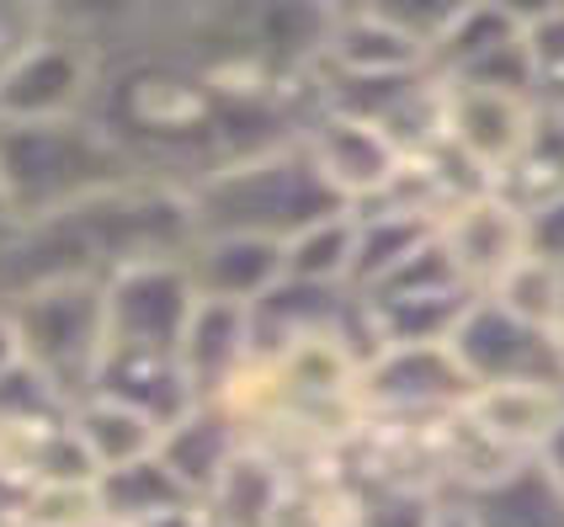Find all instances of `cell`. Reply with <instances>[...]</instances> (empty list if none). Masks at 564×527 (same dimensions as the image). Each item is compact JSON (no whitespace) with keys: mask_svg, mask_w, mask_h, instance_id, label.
<instances>
[{"mask_svg":"<svg viewBox=\"0 0 564 527\" xmlns=\"http://www.w3.org/2000/svg\"><path fill=\"white\" fill-rule=\"evenodd\" d=\"M330 6H336V11H351V6H362V0H330Z\"/></svg>","mask_w":564,"mask_h":527,"instance_id":"36","label":"cell"},{"mask_svg":"<svg viewBox=\"0 0 564 527\" xmlns=\"http://www.w3.org/2000/svg\"><path fill=\"white\" fill-rule=\"evenodd\" d=\"M437 235L453 250V261L474 293L496 288L506 267L528 256V214L496 186H479V192H464L458 203H447L437 218Z\"/></svg>","mask_w":564,"mask_h":527,"instance_id":"10","label":"cell"},{"mask_svg":"<svg viewBox=\"0 0 564 527\" xmlns=\"http://www.w3.org/2000/svg\"><path fill=\"white\" fill-rule=\"evenodd\" d=\"M496 6H501L517 28H533L538 17H554V11H564V0H496Z\"/></svg>","mask_w":564,"mask_h":527,"instance_id":"29","label":"cell"},{"mask_svg":"<svg viewBox=\"0 0 564 527\" xmlns=\"http://www.w3.org/2000/svg\"><path fill=\"white\" fill-rule=\"evenodd\" d=\"M474 6L479 0H362V11H373L378 22H389L394 32H405L410 43L426 54V64H432V54L447 43V32L458 28Z\"/></svg>","mask_w":564,"mask_h":527,"instance_id":"26","label":"cell"},{"mask_svg":"<svg viewBox=\"0 0 564 527\" xmlns=\"http://www.w3.org/2000/svg\"><path fill=\"white\" fill-rule=\"evenodd\" d=\"M22 357L43 373L64 405L86 400L107 357V278H59L6 299Z\"/></svg>","mask_w":564,"mask_h":527,"instance_id":"3","label":"cell"},{"mask_svg":"<svg viewBox=\"0 0 564 527\" xmlns=\"http://www.w3.org/2000/svg\"><path fill=\"white\" fill-rule=\"evenodd\" d=\"M469 395L474 378L447 342L378 346L373 357H362V373H357V405L383 416H432V410L458 416Z\"/></svg>","mask_w":564,"mask_h":527,"instance_id":"7","label":"cell"},{"mask_svg":"<svg viewBox=\"0 0 564 527\" xmlns=\"http://www.w3.org/2000/svg\"><path fill=\"white\" fill-rule=\"evenodd\" d=\"M187 197L197 235H267V240H288L314 218L351 208L314 165L304 133L267 144L256 155L208 165L187 182Z\"/></svg>","mask_w":564,"mask_h":527,"instance_id":"1","label":"cell"},{"mask_svg":"<svg viewBox=\"0 0 564 527\" xmlns=\"http://www.w3.org/2000/svg\"><path fill=\"white\" fill-rule=\"evenodd\" d=\"M22 363V336H17V320H11V310L0 304V373L17 368Z\"/></svg>","mask_w":564,"mask_h":527,"instance_id":"32","label":"cell"},{"mask_svg":"<svg viewBox=\"0 0 564 527\" xmlns=\"http://www.w3.org/2000/svg\"><path fill=\"white\" fill-rule=\"evenodd\" d=\"M240 421L224 400H203L192 405L187 416H176L165 432H160V459L165 469L182 480V491L192 501H203L219 491V480L229 474V464L240 459Z\"/></svg>","mask_w":564,"mask_h":527,"instance_id":"13","label":"cell"},{"mask_svg":"<svg viewBox=\"0 0 564 527\" xmlns=\"http://www.w3.org/2000/svg\"><path fill=\"white\" fill-rule=\"evenodd\" d=\"M197 282L187 272V256H144L107 272V346H144L171 352L187 336L197 314Z\"/></svg>","mask_w":564,"mask_h":527,"instance_id":"5","label":"cell"},{"mask_svg":"<svg viewBox=\"0 0 564 527\" xmlns=\"http://www.w3.org/2000/svg\"><path fill=\"white\" fill-rule=\"evenodd\" d=\"M464 427L485 437L506 459H533L543 437L564 421V384L554 378H522V384H485L458 410Z\"/></svg>","mask_w":564,"mask_h":527,"instance_id":"11","label":"cell"},{"mask_svg":"<svg viewBox=\"0 0 564 527\" xmlns=\"http://www.w3.org/2000/svg\"><path fill=\"white\" fill-rule=\"evenodd\" d=\"M432 506H437V501L421 496V491H389V496H378L373 506H362L357 527H426L432 523Z\"/></svg>","mask_w":564,"mask_h":527,"instance_id":"27","label":"cell"},{"mask_svg":"<svg viewBox=\"0 0 564 527\" xmlns=\"http://www.w3.org/2000/svg\"><path fill=\"white\" fill-rule=\"evenodd\" d=\"M187 272L203 299L256 304L282 282V240L267 235H197L187 246Z\"/></svg>","mask_w":564,"mask_h":527,"instance_id":"14","label":"cell"},{"mask_svg":"<svg viewBox=\"0 0 564 527\" xmlns=\"http://www.w3.org/2000/svg\"><path fill=\"white\" fill-rule=\"evenodd\" d=\"M107 75V54L64 28H32L0 64V123H48L91 112Z\"/></svg>","mask_w":564,"mask_h":527,"instance_id":"4","label":"cell"},{"mask_svg":"<svg viewBox=\"0 0 564 527\" xmlns=\"http://www.w3.org/2000/svg\"><path fill=\"white\" fill-rule=\"evenodd\" d=\"M304 144H310L314 165L325 171V182L336 186L351 208H368L378 197H389L410 165V150L389 128L362 118V112H341V107H319L304 123Z\"/></svg>","mask_w":564,"mask_h":527,"instance_id":"8","label":"cell"},{"mask_svg":"<svg viewBox=\"0 0 564 527\" xmlns=\"http://www.w3.org/2000/svg\"><path fill=\"white\" fill-rule=\"evenodd\" d=\"M522 214H528V250L564 267V192L543 197V203L522 208Z\"/></svg>","mask_w":564,"mask_h":527,"instance_id":"28","label":"cell"},{"mask_svg":"<svg viewBox=\"0 0 564 527\" xmlns=\"http://www.w3.org/2000/svg\"><path fill=\"white\" fill-rule=\"evenodd\" d=\"M426 527H479L469 501H453V506H432V523Z\"/></svg>","mask_w":564,"mask_h":527,"instance_id":"33","label":"cell"},{"mask_svg":"<svg viewBox=\"0 0 564 527\" xmlns=\"http://www.w3.org/2000/svg\"><path fill=\"white\" fill-rule=\"evenodd\" d=\"M469 506L479 527H564V491L538 459H517L496 480L474 485Z\"/></svg>","mask_w":564,"mask_h":527,"instance_id":"19","label":"cell"},{"mask_svg":"<svg viewBox=\"0 0 564 527\" xmlns=\"http://www.w3.org/2000/svg\"><path fill=\"white\" fill-rule=\"evenodd\" d=\"M128 176H139L133 155L91 112L48 123H0V197L17 224L59 214Z\"/></svg>","mask_w":564,"mask_h":527,"instance_id":"2","label":"cell"},{"mask_svg":"<svg viewBox=\"0 0 564 527\" xmlns=\"http://www.w3.org/2000/svg\"><path fill=\"white\" fill-rule=\"evenodd\" d=\"M437 235V214L410 203H368L357 208V261H351V293H368L389 278L410 250Z\"/></svg>","mask_w":564,"mask_h":527,"instance_id":"18","label":"cell"},{"mask_svg":"<svg viewBox=\"0 0 564 527\" xmlns=\"http://www.w3.org/2000/svg\"><path fill=\"white\" fill-rule=\"evenodd\" d=\"M282 506V480L267 459H256L251 448H240V459L229 464L219 491L208 496L214 527H267Z\"/></svg>","mask_w":564,"mask_h":527,"instance_id":"22","label":"cell"},{"mask_svg":"<svg viewBox=\"0 0 564 527\" xmlns=\"http://www.w3.org/2000/svg\"><path fill=\"white\" fill-rule=\"evenodd\" d=\"M96 496H101V512H107V517H118V523H128V527L150 523L160 512H176V506H192V496L182 491V480L165 469L160 453L96 474ZM197 506H203V501H197Z\"/></svg>","mask_w":564,"mask_h":527,"instance_id":"21","label":"cell"},{"mask_svg":"<svg viewBox=\"0 0 564 527\" xmlns=\"http://www.w3.org/2000/svg\"><path fill=\"white\" fill-rule=\"evenodd\" d=\"M447 346H453V357L474 378V389H485V384H522V378H554V384H564L554 331L528 325L522 314L496 304L490 293H474L469 310L458 314Z\"/></svg>","mask_w":564,"mask_h":527,"instance_id":"9","label":"cell"},{"mask_svg":"<svg viewBox=\"0 0 564 527\" xmlns=\"http://www.w3.org/2000/svg\"><path fill=\"white\" fill-rule=\"evenodd\" d=\"M69 432L80 437V448H86L96 474H107V469H123L133 459L160 453V432L165 427H160L155 416H144L139 405L91 389L86 400L69 405Z\"/></svg>","mask_w":564,"mask_h":527,"instance_id":"17","label":"cell"},{"mask_svg":"<svg viewBox=\"0 0 564 527\" xmlns=\"http://www.w3.org/2000/svg\"><path fill=\"white\" fill-rule=\"evenodd\" d=\"M101 512L96 480H37L17 491V527H91Z\"/></svg>","mask_w":564,"mask_h":527,"instance_id":"24","label":"cell"},{"mask_svg":"<svg viewBox=\"0 0 564 527\" xmlns=\"http://www.w3.org/2000/svg\"><path fill=\"white\" fill-rule=\"evenodd\" d=\"M139 527H214V517H208V506H176V512H160V517H150V523Z\"/></svg>","mask_w":564,"mask_h":527,"instance_id":"31","label":"cell"},{"mask_svg":"<svg viewBox=\"0 0 564 527\" xmlns=\"http://www.w3.org/2000/svg\"><path fill=\"white\" fill-rule=\"evenodd\" d=\"M319 64L330 69V80H389V75L432 69L426 54L410 43L405 32L378 22L373 11H362V6H351V11H341V17L330 22V37H325Z\"/></svg>","mask_w":564,"mask_h":527,"instance_id":"15","label":"cell"},{"mask_svg":"<svg viewBox=\"0 0 564 527\" xmlns=\"http://www.w3.org/2000/svg\"><path fill=\"white\" fill-rule=\"evenodd\" d=\"M351 261H357V208L314 218L299 235L282 240V278L293 282L351 288Z\"/></svg>","mask_w":564,"mask_h":527,"instance_id":"20","label":"cell"},{"mask_svg":"<svg viewBox=\"0 0 564 527\" xmlns=\"http://www.w3.org/2000/svg\"><path fill=\"white\" fill-rule=\"evenodd\" d=\"M496 304H506L511 314H522L528 325H543V331H554L564 320V267L560 261H543V256H522V261H511L496 288H485Z\"/></svg>","mask_w":564,"mask_h":527,"instance_id":"23","label":"cell"},{"mask_svg":"<svg viewBox=\"0 0 564 527\" xmlns=\"http://www.w3.org/2000/svg\"><path fill=\"white\" fill-rule=\"evenodd\" d=\"M176 363H182L197 400H224V395L256 368L251 304L197 299V314H192L187 336L176 346Z\"/></svg>","mask_w":564,"mask_h":527,"instance_id":"12","label":"cell"},{"mask_svg":"<svg viewBox=\"0 0 564 527\" xmlns=\"http://www.w3.org/2000/svg\"><path fill=\"white\" fill-rule=\"evenodd\" d=\"M150 6H155V0H32L37 22L80 32V37H91L96 49H107L112 32L139 28V22L150 17Z\"/></svg>","mask_w":564,"mask_h":527,"instance_id":"25","label":"cell"},{"mask_svg":"<svg viewBox=\"0 0 564 527\" xmlns=\"http://www.w3.org/2000/svg\"><path fill=\"white\" fill-rule=\"evenodd\" d=\"M0 527H17V517H0Z\"/></svg>","mask_w":564,"mask_h":527,"instance_id":"37","label":"cell"},{"mask_svg":"<svg viewBox=\"0 0 564 527\" xmlns=\"http://www.w3.org/2000/svg\"><path fill=\"white\" fill-rule=\"evenodd\" d=\"M96 389L139 405L144 416H155L160 427H171L176 416H187L192 405H203L192 395L182 363L171 352H144V346H107L101 373H96Z\"/></svg>","mask_w":564,"mask_h":527,"instance_id":"16","label":"cell"},{"mask_svg":"<svg viewBox=\"0 0 564 527\" xmlns=\"http://www.w3.org/2000/svg\"><path fill=\"white\" fill-rule=\"evenodd\" d=\"M533 459L549 469V480H554V485L564 491V421H560V427H554L549 437H543V448H538Z\"/></svg>","mask_w":564,"mask_h":527,"instance_id":"30","label":"cell"},{"mask_svg":"<svg viewBox=\"0 0 564 527\" xmlns=\"http://www.w3.org/2000/svg\"><path fill=\"white\" fill-rule=\"evenodd\" d=\"M91 527H128V523H118V517H96Z\"/></svg>","mask_w":564,"mask_h":527,"instance_id":"35","label":"cell"},{"mask_svg":"<svg viewBox=\"0 0 564 527\" xmlns=\"http://www.w3.org/2000/svg\"><path fill=\"white\" fill-rule=\"evenodd\" d=\"M554 352H560V373H564V320L554 325Z\"/></svg>","mask_w":564,"mask_h":527,"instance_id":"34","label":"cell"},{"mask_svg":"<svg viewBox=\"0 0 564 527\" xmlns=\"http://www.w3.org/2000/svg\"><path fill=\"white\" fill-rule=\"evenodd\" d=\"M538 96L506 86H469L442 80V144L469 165L479 182H501L506 165L522 155L538 123Z\"/></svg>","mask_w":564,"mask_h":527,"instance_id":"6","label":"cell"}]
</instances>
